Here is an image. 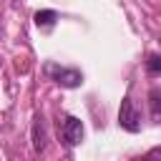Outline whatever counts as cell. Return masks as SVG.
I'll return each mask as SVG.
<instances>
[{
  "instance_id": "1",
  "label": "cell",
  "mask_w": 161,
  "mask_h": 161,
  "mask_svg": "<svg viewBox=\"0 0 161 161\" xmlns=\"http://www.w3.org/2000/svg\"><path fill=\"white\" fill-rule=\"evenodd\" d=\"M118 126L126 128V131H131V133H138V131H141V113H138V108H136V103H133L131 96H126V98L121 101Z\"/></svg>"
},
{
  "instance_id": "2",
  "label": "cell",
  "mask_w": 161,
  "mask_h": 161,
  "mask_svg": "<svg viewBox=\"0 0 161 161\" xmlns=\"http://www.w3.org/2000/svg\"><path fill=\"white\" fill-rule=\"evenodd\" d=\"M48 75L63 86V88H78L83 83V75L75 70V68H60V65H48Z\"/></svg>"
},
{
  "instance_id": "4",
  "label": "cell",
  "mask_w": 161,
  "mask_h": 161,
  "mask_svg": "<svg viewBox=\"0 0 161 161\" xmlns=\"http://www.w3.org/2000/svg\"><path fill=\"white\" fill-rule=\"evenodd\" d=\"M45 141H48V136H45V121H43V116H35V123H33V146H35V151H43Z\"/></svg>"
},
{
  "instance_id": "7",
  "label": "cell",
  "mask_w": 161,
  "mask_h": 161,
  "mask_svg": "<svg viewBox=\"0 0 161 161\" xmlns=\"http://www.w3.org/2000/svg\"><path fill=\"white\" fill-rule=\"evenodd\" d=\"M146 70H148L151 75H158V73H161V53H151V55H148Z\"/></svg>"
},
{
  "instance_id": "6",
  "label": "cell",
  "mask_w": 161,
  "mask_h": 161,
  "mask_svg": "<svg viewBox=\"0 0 161 161\" xmlns=\"http://www.w3.org/2000/svg\"><path fill=\"white\" fill-rule=\"evenodd\" d=\"M148 106H151V116H153V118H161V86L151 88V93H148Z\"/></svg>"
},
{
  "instance_id": "3",
  "label": "cell",
  "mask_w": 161,
  "mask_h": 161,
  "mask_svg": "<svg viewBox=\"0 0 161 161\" xmlns=\"http://www.w3.org/2000/svg\"><path fill=\"white\" fill-rule=\"evenodd\" d=\"M63 138L68 146H78L83 141V123L80 118L75 116H65V123H63Z\"/></svg>"
},
{
  "instance_id": "5",
  "label": "cell",
  "mask_w": 161,
  "mask_h": 161,
  "mask_svg": "<svg viewBox=\"0 0 161 161\" xmlns=\"http://www.w3.org/2000/svg\"><path fill=\"white\" fill-rule=\"evenodd\" d=\"M55 20H58V13L55 10H38L35 13V25L38 28H50Z\"/></svg>"
}]
</instances>
